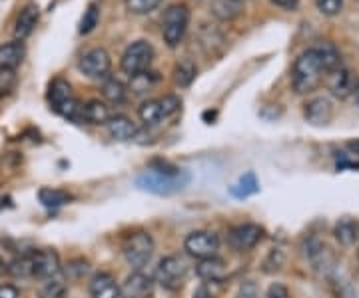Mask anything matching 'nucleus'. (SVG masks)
Wrapping results in <instances>:
<instances>
[{
    "mask_svg": "<svg viewBox=\"0 0 359 298\" xmlns=\"http://www.w3.org/2000/svg\"><path fill=\"white\" fill-rule=\"evenodd\" d=\"M188 182H190V174L186 170L172 167L168 162H156L154 167H150L136 179V186L150 195L170 196L186 188Z\"/></svg>",
    "mask_w": 359,
    "mask_h": 298,
    "instance_id": "1",
    "label": "nucleus"
},
{
    "mask_svg": "<svg viewBox=\"0 0 359 298\" xmlns=\"http://www.w3.org/2000/svg\"><path fill=\"white\" fill-rule=\"evenodd\" d=\"M325 70L321 66L318 54L308 48L295 58L292 68V89L295 94H311L325 78Z\"/></svg>",
    "mask_w": 359,
    "mask_h": 298,
    "instance_id": "2",
    "label": "nucleus"
},
{
    "mask_svg": "<svg viewBox=\"0 0 359 298\" xmlns=\"http://www.w3.org/2000/svg\"><path fill=\"white\" fill-rule=\"evenodd\" d=\"M48 103L56 115L68 118V120H74V122H82V104L78 103L70 82L65 78H54L50 82Z\"/></svg>",
    "mask_w": 359,
    "mask_h": 298,
    "instance_id": "3",
    "label": "nucleus"
},
{
    "mask_svg": "<svg viewBox=\"0 0 359 298\" xmlns=\"http://www.w3.org/2000/svg\"><path fill=\"white\" fill-rule=\"evenodd\" d=\"M190 25V8L186 4H170L162 18V37L170 48H176L186 37Z\"/></svg>",
    "mask_w": 359,
    "mask_h": 298,
    "instance_id": "4",
    "label": "nucleus"
},
{
    "mask_svg": "<svg viewBox=\"0 0 359 298\" xmlns=\"http://www.w3.org/2000/svg\"><path fill=\"white\" fill-rule=\"evenodd\" d=\"M122 250H124V259H126L130 266L134 271H142L154 254V238H152V234L146 233V231L132 233L124 240Z\"/></svg>",
    "mask_w": 359,
    "mask_h": 298,
    "instance_id": "5",
    "label": "nucleus"
},
{
    "mask_svg": "<svg viewBox=\"0 0 359 298\" xmlns=\"http://www.w3.org/2000/svg\"><path fill=\"white\" fill-rule=\"evenodd\" d=\"M154 60V48L148 40H136L132 42L128 48L124 51L122 58H120V66L122 70L128 74L130 78L146 72Z\"/></svg>",
    "mask_w": 359,
    "mask_h": 298,
    "instance_id": "6",
    "label": "nucleus"
},
{
    "mask_svg": "<svg viewBox=\"0 0 359 298\" xmlns=\"http://www.w3.org/2000/svg\"><path fill=\"white\" fill-rule=\"evenodd\" d=\"M78 68L84 77L92 78V80H106L110 74V68H112V58L106 48L96 46L80 56Z\"/></svg>",
    "mask_w": 359,
    "mask_h": 298,
    "instance_id": "7",
    "label": "nucleus"
},
{
    "mask_svg": "<svg viewBox=\"0 0 359 298\" xmlns=\"http://www.w3.org/2000/svg\"><path fill=\"white\" fill-rule=\"evenodd\" d=\"M186 273H188L186 260L178 257V254H172V257H166V259L160 260L158 271H156V278L168 290H176L184 283Z\"/></svg>",
    "mask_w": 359,
    "mask_h": 298,
    "instance_id": "8",
    "label": "nucleus"
},
{
    "mask_svg": "<svg viewBox=\"0 0 359 298\" xmlns=\"http://www.w3.org/2000/svg\"><path fill=\"white\" fill-rule=\"evenodd\" d=\"M184 250L192 257V259L204 260L216 257L219 250V240L214 233L208 231H196L190 233L184 240Z\"/></svg>",
    "mask_w": 359,
    "mask_h": 298,
    "instance_id": "9",
    "label": "nucleus"
},
{
    "mask_svg": "<svg viewBox=\"0 0 359 298\" xmlns=\"http://www.w3.org/2000/svg\"><path fill=\"white\" fill-rule=\"evenodd\" d=\"M264 238V228L257 226L254 222H245L240 226H233L228 234V242L233 250L238 252H248L252 248H256Z\"/></svg>",
    "mask_w": 359,
    "mask_h": 298,
    "instance_id": "10",
    "label": "nucleus"
},
{
    "mask_svg": "<svg viewBox=\"0 0 359 298\" xmlns=\"http://www.w3.org/2000/svg\"><path fill=\"white\" fill-rule=\"evenodd\" d=\"M154 290L152 276L144 274L142 271H134L120 286V298H150Z\"/></svg>",
    "mask_w": 359,
    "mask_h": 298,
    "instance_id": "11",
    "label": "nucleus"
},
{
    "mask_svg": "<svg viewBox=\"0 0 359 298\" xmlns=\"http://www.w3.org/2000/svg\"><path fill=\"white\" fill-rule=\"evenodd\" d=\"M34 260V276L40 280H48L60 274V257L54 248H42L32 252Z\"/></svg>",
    "mask_w": 359,
    "mask_h": 298,
    "instance_id": "12",
    "label": "nucleus"
},
{
    "mask_svg": "<svg viewBox=\"0 0 359 298\" xmlns=\"http://www.w3.org/2000/svg\"><path fill=\"white\" fill-rule=\"evenodd\" d=\"M304 117L313 127H325L334 118V104L327 96H316L306 104Z\"/></svg>",
    "mask_w": 359,
    "mask_h": 298,
    "instance_id": "13",
    "label": "nucleus"
},
{
    "mask_svg": "<svg viewBox=\"0 0 359 298\" xmlns=\"http://www.w3.org/2000/svg\"><path fill=\"white\" fill-rule=\"evenodd\" d=\"M325 82H327V89L334 94L335 98H347L349 94H353L355 91V80H353V74L351 70H347L344 66L335 68L332 72L325 74Z\"/></svg>",
    "mask_w": 359,
    "mask_h": 298,
    "instance_id": "14",
    "label": "nucleus"
},
{
    "mask_svg": "<svg viewBox=\"0 0 359 298\" xmlns=\"http://www.w3.org/2000/svg\"><path fill=\"white\" fill-rule=\"evenodd\" d=\"M40 20V8L36 2H28L22 6V11L16 16V22H14V37L16 40L28 39L34 28L39 25Z\"/></svg>",
    "mask_w": 359,
    "mask_h": 298,
    "instance_id": "15",
    "label": "nucleus"
},
{
    "mask_svg": "<svg viewBox=\"0 0 359 298\" xmlns=\"http://www.w3.org/2000/svg\"><path fill=\"white\" fill-rule=\"evenodd\" d=\"M26 46L22 40H13L6 44H0V68L2 70H16L25 63Z\"/></svg>",
    "mask_w": 359,
    "mask_h": 298,
    "instance_id": "16",
    "label": "nucleus"
},
{
    "mask_svg": "<svg viewBox=\"0 0 359 298\" xmlns=\"http://www.w3.org/2000/svg\"><path fill=\"white\" fill-rule=\"evenodd\" d=\"M196 274L204 280V283H224L226 276H228V268H226V262L218 257H212V259L200 260L196 264Z\"/></svg>",
    "mask_w": 359,
    "mask_h": 298,
    "instance_id": "17",
    "label": "nucleus"
},
{
    "mask_svg": "<svg viewBox=\"0 0 359 298\" xmlns=\"http://www.w3.org/2000/svg\"><path fill=\"white\" fill-rule=\"evenodd\" d=\"M90 297L92 298H120V285L108 273H98L90 280Z\"/></svg>",
    "mask_w": 359,
    "mask_h": 298,
    "instance_id": "18",
    "label": "nucleus"
},
{
    "mask_svg": "<svg viewBox=\"0 0 359 298\" xmlns=\"http://www.w3.org/2000/svg\"><path fill=\"white\" fill-rule=\"evenodd\" d=\"M311 51L318 54V58H320V63L325 72H332V70L341 66V54H339V51H337V46H335L334 42L320 40V42H316L311 46Z\"/></svg>",
    "mask_w": 359,
    "mask_h": 298,
    "instance_id": "19",
    "label": "nucleus"
},
{
    "mask_svg": "<svg viewBox=\"0 0 359 298\" xmlns=\"http://www.w3.org/2000/svg\"><path fill=\"white\" fill-rule=\"evenodd\" d=\"M106 130H108V134H110L114 141H120V143L134 141V138L138 136L136 124L126 117H112L106 122Z\"/></svg>",
    "mask_w": 359,
    "mask_h": 298,
    "instance_id": "20",
    "label": "nucleus"
},
{
    "mask_svg": "<svg viewBox=\"0 0 359 298\" xmlns=\"http://www.w3.org/2000/svg\"><path fill=\"white\" fill-rule=\"evenodd\" d=\"M114 117L110 106L102 101H90V103L82 104V122L88 124H104Z\"/></svg>",
    "mask_w": 359,
    "mask_h": 298,
    "instance_id": "21",
    "label": "nucleus"
},
{
    "mask_svg": "<svg viewBox=\"0 0 359 298\" xmlns=\"http://www.w3.org/2000/svg\"><path fill=\"white\" fill-rule=\"evenodd\" d=\"M244 13V0H212V14L219 22H231Z\"/></svg>",
    "mask_w": 359,
    "mask_h": 298,
    "instance_id": "22",
    "label": "nucleus"
},
{
    "mask_svg": "<svg viewBox=\"0 0 359 298\" xmlns=\"http://www.w3.org/2000/svg\"><path fill=\"white\" fill-rule=\"evenodd\" d=\"M334 236L341 247H351L359 238V224L351 219H341L335 222Z\"/></svg>",
    "mask_w": 359,
    "mask_h": 298,
    "instance_id": "23",
    "label": "nucleus"
},
{
    "mask_svg": "<svg viewBox=\"0 0 359 298\" xmlns=\"http://www.w3.org/2000/svg\"><path fill=\"white\" fill-rule=\"evenodd\" d=\"M39 200L42 202V207L58 208L68 205L72 200V196L68 195L66 190H60V188H40Z\"/></svg>",
    "mask_w": 359,
    "mask_h": 298,
    "instance_id": "24",
    "label": "nucleus"
},
{
    "mask_svg": "<svg viewBox=\"0 0 359 298\" xmlns=\"http://www.w3.org/2000/svg\"><path fill=\"white\" fill-rule=\"evenodd\" d=\"M138 117L146 124V127H156L164 120V112H162V106H160V101H146L142 103V106L138 108Z\"/></svg>",
    "mask_w": 359,
    "mask_h": 298,
    "instance_id": "25",
    "label": "nucleus"
},
{
    "mask_svg": "<svg viewBox=\"0 0 359 298\" xmlns=\"http://www.w3.org/2000/svg\"><path fill=\"white\" fill-rule=\"evenodd\" d=\"M6 271L14 278H30V276H34V260H32V254L16 257V259L8 262Z\"/></svg>",
    "mask_w": 359,
    "mask_h": 298,
    "instance_id": "26",
    "label": "nucleus"
},
{
    "mask_svg": "<svg viewBox=\"0 0 359 298\" xmlns=\"http://www.w3.org/2000/svg\"><path fill=\"white\" fill-rule=\"evenodd\" d=\"M126 94H128V91H126V86L120 80H116L112 77H108L104 80L102 96L110 104H122L126 101Z\"/></svg>",
    "mask_w": 359,
    "mask_h": 298,
    "instance_id": "27",
    "label": "nucleus"
},
{
    "mask_svg": "<svg viewBox=\"0 0 359 298\" xmlns=\"http://www.w3.org/2000/svg\"><path fill=\"white\" fill-rule=\"evenodd\" d=\"M68 297V285L66 280L58 274L54 278L44 280V285L40 288L39 298H66Z\"/></svg>",
    "mask_w": 359,
    "mask_h": 298,
    "instance_id": "28",
    "label": "nucleus"
},
{
    "mask_svg": "<svg viewBox=\"0 0 359 298\" xmlns=\"http://www.w3.org/2000/svg\"><path fill=\"white\" fill-rule=\"evenodd\" d=\"M198 74V68L194 65L190 58H184V60H180L176 68H174V82L178 84V86H190L194 82V78Z\"/></svg>",
    "mask_w": 359,
    "mask_h": 298,
    "instance_id": "29",
    "label": "nucleus"
},
{
    "mask_svg": "<svg viewBox=\"0 0 359 298\" xmlns=\"http://www.w3.org/2000/svg\"><path fill=\"white\" fill-rule=\"evenodd\" d=\"M257 190H259V184H257L256 176H254L252 172L244 174L236 186H231V195L238 196V198H245V196L256 195Z\"/></svg>",
    "mask_w": 359,
    "mask_h": 298,
    "instance_id": "30",
    "label": "nucleus"
},
{
    "mask_svg": "<svg viewBox=\"0 0 359 298\" xmlns=\"http://www.w3.org/2000/svg\"><path fill=\"white\" fill-rule=\"evenodd\" d=\"M98 20H100V8H98V4L90 2L88 8L82 14V20H80L78 32H80V34H90V32L98 26Z\"/></svg>",
    "mask_w": 359,
    "mask_h": 298,
    "instance_id": "31",
    "label": "nucleus"
},
{
    "mask_svg": "<svg viewBox=\"0 0 359 298\" xmlns=\"http://www.w3.org/2000/svg\"><path fill=\"white\" fill-rule=\"evenodd\" d=\"M156 82H158V77H156L154 72H142V74H136V77H132L130 80V91L134 92V94H144V92L152 91V86H154Z\"/></svg>",
    "mask_w": 359,
    "mask_h": 298,
    "instance_id": "32",
    "label": "nucleus"
},
{
    "mask_svg": "<svg viewBox=\"0 0 359 298\" xmlns=\"http://www.w3.org/2000/svg\"><path fill=\"white\" fill-rule=\"evenodd\" d=\"M124 4L132 14H150L162 4V0H124Z\"/></svg>",
    "mask_w": 359,
    "mask_h": 298,
    "instance_id": "33",
    "label": "nucleus"
},
{
    "mask_svg": "<svg viewBox=\"0 0 359 298\" xmlns=\"http://www.w3.org/2000/svg\"><path fill=\"white\" fill-rule=\"evenodd\" d=\"M283 260H285V254H283L282 248H271L269 254L264 260V273H276L283 266Z\"/></svg>",
    "mask_w": 359,
    "mask_h": 298,
    "instance_id": "34",
    "label": "nucleus"
},
{
    "mask_svg": "<svg viewBox=\"0 0 359 298\" xmlns=\"http://www.w3.org/2000/svg\"><path fill=\"white\" fill-rule=\"evenodd\" d=\"M16 82H18V78H16L13 70H2L0 68V98L8 96L16 89Z\"/></svg>",
    "mask_w": 359,
    "mask_h": 298,
    "instance_id": "35",
    "label": "nucleus"
},
{
    "mask_svg": "<svg viewBox=\"0 0 359 298\" xmlns=\"http://www.w3.org/2000/svg\"><path fill=\"white\" fill-rule=\"evenodd\" d=\"M316 4L323 16H337L344 8V0H316Z\"/></svg>",
    "mask_w": 359,
    "mask_h": 298,
    "instance_id": "36",
    "label": "nucleus"
},
{
    "mask_svg": "<svg viewBox=\"0 0 359 298\" xmlns=\"http://www.w3.org/2000/svg\"><path fill=\"white\" fill-rule=\"evenodd\" d=\"M160 106H162L164 118H170L178 112L180 106H182V101H180L178 96H174V94H168L164 98H160Z\"/></svg>",
    "mask_w": 359,
    "mask_h": 298,
    "instance_id": "37",
    "label": "nucleus"
},
{
    "mask_svg": "<svg viewBox=\"0 0 359 298\" xmlns=\"http://www.w3.org/2000/svg\"><path fill=\"white\" fill-rule=\"evenodd\" d=\"M218 286L219 283H204V285L196 290L194 298H216V294H218L219 290Z\"/></svg>",
    "mask_w": 359,
    "mask_h": 298,
    "instance_id": "38",
    "label": "nucleus"
},
{
    "mask_svg": "<svg viewBox=\"0 0 359 298\" xmlns=\"http://www.w3.org/2000/svg\"><path fill=\"white\" fill-rule=\"evenodd\" d=\"M236 298H257V285L256 283H252V280H245L240 285L238 288V294Z\"/></svg>",
    "mask_w": 359,
    "mask_h": 298,
    "instance_id": "39",
    "label": "nucleus"
},
{
    "mask_svg": "<svg viewBox=\"0 0 359 298\" xmlns=\"http://www.w3.org/2000/svg\"><path fill=\"white\" fill-rule=\"evenodd\" d=\"M266 298H292V297H290L287 286L280 285V283H273V285L268 288V294H266Z\"/></svg>",
    "mask_w": 359,
    "mask_h": 298,
    "instance_id": "40",
    "label": "nucleus"
},
{
    "mask_svg": "<svg viewBox=\"0 0 359 298\" xmlns=\"http://www.w3.org/2000/svg\"><path fill=\"white\" fill-rule=\"evenodd\" d=\"M20 292L14 285H0V298H18Z\"/></svg>",
    "mask_w": 359,
    "mask_h": 298,
    "instance_id": "41",
    "label": "nucleus"
},
{
    "mask_svg": "<svg viewBox=\"0 0 359 298\" xmlns=\"http://www.w3.org/2000/svg\"><path fill=\"white\" fill-rule=\"evenodd\" d=\"M271 4H276L280 8H285V11H294L295 6L299 4V0H271Z\"/></svg>",
    "mask_w": 359,
    "mask_h": 298,
    "instance_id": "42",
    "label": "nucleus"
},
{
    "mask_svg": "<svg viewBox=\"0 0 359 298\" xmlns=\"http://www.w3.org/2000/svg\"><path fill=\"white\" fill-rule=\"evenodd\" d=\"M349 148H351L353 153H359V141H355V143H349Z\"/></svg>",
    "mask_w": 359,
    "mask_h": 298,
    "instance_id": "43",
    "label": "nucleus"
},
{
    "mask_svg": "<svg viewBox=\"0 0 359 298\" xmlns=\"http://www.w3.org/2000/svg\"><path fill=\"white\" fill-rule=\"evenodd\" d=\"M353 96H355V103L359 104V84L355 86V91H353Z\"/></svg>",
    "mask_w": 359,
    "mask_h": 298,
    "instance_id": "44",
    "label": "nucleus"
},
{
    "mask_svg": "<svg viewBox=\"0 0 359 298\" xmlns=\"http://www.w3.org/2000/svg\"><path fill=\"white\" fill-rule=\"evenodd\" d=\"M2 271H4V266H2V262H0V273H2Z\"/></svg>",
    "mask_w": 359,
    "mask_h": 298,
    "instance_id": "45",
    "label": "nucleus"
},
{
    "mask_svg": "<svg viewBox=\"0 0 359 298\" xmlns=\"http://www.w3.org/2000/svg\"><path fill=\"white\" fill-rule=\"evenodd\" d=\"M194 2H202V0H194Z\"/></svg>",
    "mask_w": 359,
    "mask_h": 298,
    "instance_id": "46",
    "label": "nucleus"
},
{
    "mask_svg": "<svg viewBox=\"0 0 359 298\" xmlns=\"http://www.w3.org/2000/svg\"><path fill=\"white\" fill-rule=\"evenodd\" d=\"M358 257H359V254H358Z\"/></svg>",
    "mask_w": 359,
    "mask_h": 298,
    "instance_id": "47",
    "label": "nucleus"
}]
</instances>
